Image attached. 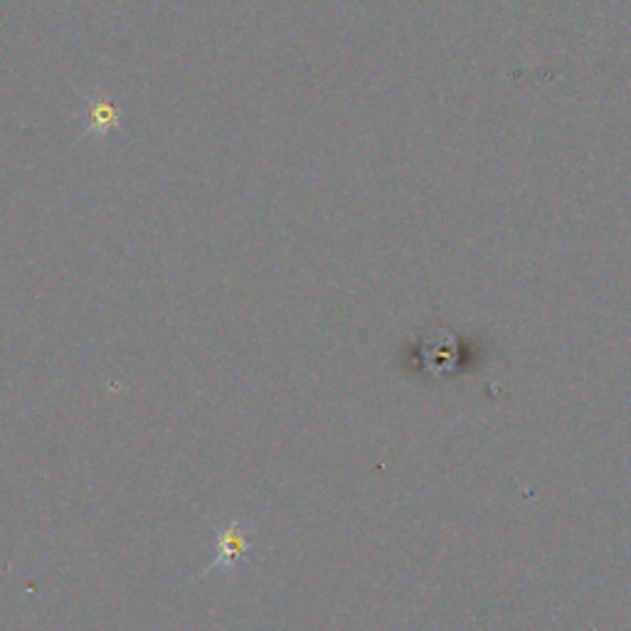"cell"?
I'll return each mask as SVG.
<instances>
[{
	"instance_id": "6da1fadb",
	"label": "cell",
	"mask_w": 631,
	"mask_h": 631,
	"mask_svg": "<svg viewBox=\"0 0 631 631\" xmlns=\"http://www.w3.org/2000/svg\"><path fill=\"white\" fill-rule=\"evenodd\" d=\"M254 550V540H252V530L248 528V523L234 518L230 520L228 526L222 530H218V540H215V560L210 562V570L215 568H224L232 570L234 565L248 560Z\"/></svg>"
},
{
	"instance_id": "7a4b0ae2",
	"label": "cell",
	"mask_w": 631,
	"mask_h": 631,
	"mask_svg": "<svg viewBox=\"0 0 631 631\" xmlns=\"http://www.w3.org/2000/svg\"><path fill=\"white\" fill-rule=\"evenodd\" d=\"M114 119H116V109L109 104V102H104L99 99V96H94V102H92V126H90V132L94 134H106V132H112V126H114Z\"/></svg>"
}]
</instances>
